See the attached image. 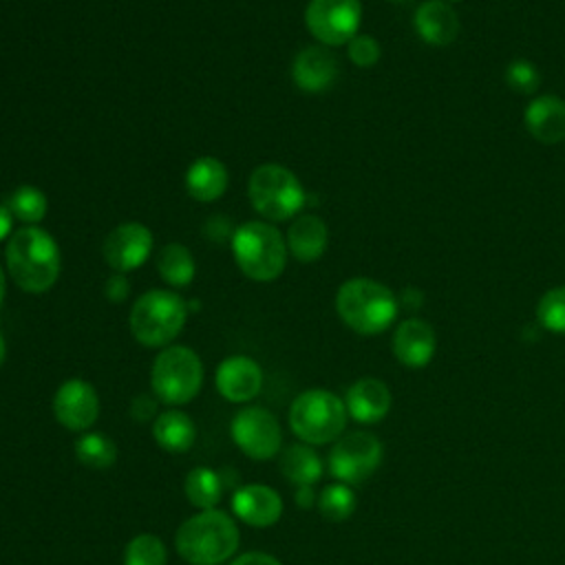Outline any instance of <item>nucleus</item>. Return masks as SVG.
<instances>
[{"label": "nucleus", "instance_id": "nucleus-13", "mask_svg": "<svg viewBox=\"0 0 565 565\" xmlns=\"http://www.w3.org/2000/svg\"><path fill=\"white\" fill-rule=\"evenodd\" d=\"M55 419L68 430H86L99 415V397L93 384L84 380H66L53 397Z\"/></svg>", "mask_w": 565, "mask_h": 565}, {"label": "nucleus", "instance_id": "nucleus-11", "mask_svg": "<svg viewBox=\"0 0 565 565\" xmlns=\"http://www.w3.org/2000/svg\"><path fill=\"white\" fill-rule=\"evenodd\" d=\"M234 444L252 459L267 461L271 459L282 444V433L278 419L260 408V406H245L232 417L230 426Z\"/></svg>", "mask_w": 565, "mask_h": 565}, {"label": "nucleus", "instance_id": "nucleus-37", "mask_svg": "<svg viewBox=\"0 0 565 565\" xmlns=\"http://www.w3.org/2000/svg\"><path fill=\"white\" fill-rule=\"evenodd\" d=\"M313 501H316L313 488H311V486H298V490H296V503H298L300 508H311Z\"/></svg>", "mask_w": 565, "mask_h": 565}, {"label": "nucleus", "instance_id": "nucleus-9", "mask_svg": "<svg viewBox=\"0 0 565 565\" xmlns=\"http://www.w3.org/2000/svg\"><path fill=\"white\" fill-rule=\"evenodd\" d=\"M382 461V444L373 433L355 430L340 437L329 452V472L347 486L369 479Z\"/></svg>", "mask_w": 565, "mask_h": 565}, {"label": "nucleus", "instance_id": "nucleus-10", "mask_svg": "<svg viewBox=\"0 0 565 565\" xmlns=\"http://www.w3.org/2000/svg\"><path fill=\"white\" fill-rule=\"evenodd\" d=\"M360 20V0H309L305 9V24L309 33L327 46L349 44L358 35Z\"/></svg>", "mask_w": 565, "mask_h": 565}, {"label": "nucleus", "instance_id": "nucleus-38", "mask_svg": "<svg viewBox=\"0 0 565 565\" xmlns=\"http://www.w3.org/2000/svg\"><path fill=\"white\" fill-rule=\"evenodd\" d=\"M11 223H13V214L9 212V207L4 203H0V241L9 236Z\"/></svg>", "mask_w": 565, "mask_h": 565}, {"label": "nucleus", "instance_id": "nucleus-26", "mask_svg": "<svg viewBox=\"0 0 565 565\" xmlns=\"http://www.w3.org/2000/svg\"><path fill=\"white\" fill-rule=\"evenodd\" d=\"M159 276L172 287H185L194 278V258L190 249L181 243L166 245L157 256Z\"/></svg>", "mask_w": 565, "mask_h": 565}, {"label": "nucleus", "instance_id": "nucleus-12", "mask_svg": "<svg viewBox=\"0 0 565 565\" xmlns=\"http://www.w3.org/2000/svg\"><path fill=\"white\" fill-rule=\"evenodd\" d=\"M152 249V232L137 221H128L117 225L104 238V260L113 271H130L146 263Z\"/></svg>", "mask_w": 565, "mask_h": 565}, {"label": "nucleus", "instance_id": "nucleus-18", "mask_svg": "<svg viewBox=\"0 0 565 565\" xmlns=\"http://www.w3.org/2000/svg\"><path fill=\"white\" fill-rule=\"evenodd\" d=\"M527 132L541 143L565 141V102L556 95L534 97L523 113Z\"/></svg>", "mask_w": 565, "mask_h": 565}, {"label": "nucleus", "instance_id": "nucleus-8", "mask_svg": "<svg viewBox=\"0 0 565 565\" xmlns=\"http://www.w3.org/2000/svg\"><path fill=\"white\" fill-rule=\"evenodd\" d=\"M154 395L172 406L196 397L203 384V364L188 347H166L152 364L150 373Z\"/></svg>", "mask_w": 565, "mask_h": 565}, {"label": "nucleus", "instance_id": "nucleus-39", "mask_svg": "<svg viewBox=\"0 0 565 565\" xmlns=\"http://www.w3.org/2000/svg\"><path fill=\"white\" fill-rule=\"evenodd\" d=\"M4 287H7V278H4V271H2V267H0V305H2V300H4Z\"/></svg>", "mask_w": 565, "mask_h": 565}, {"label": "nucleus", "instance_id": "nucleus-40", "mask_svg": "<svg viewBox=\"0 0 565 565\" xmlns=\"http://www.w3.org/2000/svg\"><path fill=\"white\" fill-rule=\"evenodd\" d=\"M4 355H7V344H4V338L0 333V364L4 362Z\"/></svg>", "mask_w": 565, "mask_h": 565}, {"label": "nucleus", "instance_id": "nucleus-27", "mask_svg": "<svg viewBox=\"0 0 565 565\" xmlns=\"http://www.w3.org/2000/svg\"><path fill=\"white\" fill-rule=\"evenodd\" d=\"M75 457L88 468H108L117 459V446L104 433H88L75 441Z\"/></svg>", "mask_w": 565, "mask_h": 565}, {"label": "nucleus", "instance_id": "nucleus-41", "mask_svg": "<svg viewBox=\"0 0 565 565\" xmlns=\"http://www.w3.org/2000/svg\"><path fill=\"white\" fill-rule=\"evenodd\" d=\"M444 2H457V0H444Z\"/></svg>", "mask_w": 565, "mask_h": 565}, {"label": "nucleus", "instance_id": "nucleus-22", "mask_svg": "<svg viewBox=\"0 0 565 565\" xmlns=\"http://www.w3.org/2000/svg\"><path fill=\"white\" fill-rule=\"evenodd\" d=\"M227 170L214 157H201L190 163L185 172V190L201 203L216 201L227 190Z\"/></svg>", "mask_w": 565, "mask_h": 565}, {"label": "nucleus", "instance_id": "nucleus-7", "mask_svg": "<svg viewBox=\"0 0 565 565\" xmlns=\"http://www.w3.org/2000/svg\"><path fill=\"white\" fill-rule=\"evenodd\" d=\"M247 194L252 207L267 221H287L305 205L298 177L280 163H263L249 174Z\"/></svg>", "mask_w": 565, "mask_h": 565}, {"label": "nucleus", "instance_id": "nucleus-29", "mask_svg": "<svg viewBox=\"0 0 565 565\" xmlns=\"http://www.w3.org/2000/svg\"><path fill=\"white\" fill-rule=\"evenodd\" d=\"M318 510L327 521H344L355 510V494L347 483H331L318 494Z\"/></svg>", "mask_w": 565, "mask_h": 565}, {"label": "nucleus", "instance_id": "nucleus-3", "mask_svg": "<svg viewBox=\"0 0 565 565\" xmlns=\"http://www.w3.org/2000/svg\"><path fill=\"white\" fill-rule=\"evenodd\" d=\"M335 311L342 322L362 335L386 331L397 316L395 294L371 278H351L335 294Z\"/></svg>", "mask_w": 565, "mask_h": 565}, {"label": "nucleus", "instance_id": "nucleus-17", "mask_svg": "<svg viewBox=\"0 0 565 565\" xmlns=\"http://www.w3.org/2000/svg\"><path fill=\"white\" fill-rule=\"evenodd\" d=\"M391 391L377 377H362L353 382L347 391L344 406L347 413L360 424H375L391 411Z\"/></svg>", "mask_w": 565, "mask_h": 565}, {"label": "nucleus", "instance_id": "nucleus-32", "mask_svg": "<svg viewBox=\"0 0 565 565\" xmlns=\"http://www.w3.org/2000/svg\"><path fill=\"white\" fill-rule=\"evenodd\" d=\"M505 82L516 93L532 95L539 88V84H541V75H539V71H536V66L532 62L514 60L505 68Z\"/></svg>", "mask_w": 565, "mask_h": 565}, {"label": "nucleus", "instance_id": "nucleus-23", "mask_svg": "<svg viewBox=\"0 0 565 565\" xmlns=\"http://www.w3.org/2000/svg\"><path fill=\"white\" fill-rule=\"evenodd\" d=\"M154 441L168 452H185L196 439V426L183 411H163L152 424Z\"/></svg>", "mask_w": 565, "mask_h": 565}, {"label": "nucleus", "instance_id": "nucleus-30", "mask_svg": "<svg viewBox=\"0 0 565 565\" xmlns=\"http://www.w3.org/2000/svg\"><path fill=\"white\" fill-rule=\"evenodd\" d=\"M166 545L154 534L135 536L124 552V565H166Z\"/></svg>", "mask_w": 565, "mask_h": 565}, {"label": "nucleus", "instance_id": "nucleus-34", "mask_svg": "<svg viewBox=\"0 0 565 565\" xmlns=\"http://www.w3.org/2000/svg\"><path fill=\"white\" fill-rule=\"evenodd\" d=\"M128 291H130V285H128V278L119 271H115L106 285H104V294L110 302H124L128 298Z\"/></svg>", "mask_w": 565, "mask_h": 565}, {"label": "nucleus", "instance_id": "nucleus-2", "mask_svg": "<svg viewBox=\"0 0 565 565\" xmlns=\"http://www.w3.org/2000/svg\"><path fill=\"white\" fill-rule=\"evenodd\" d=\"M241 534L223 510H201L181 523L174 536L177 552L190 565H218L238 547Z\"/></svg>", "mask_w": 565, "mask_h": 565}, {"label": "nucleus", "instance_id": "nucleus-24", "mask_svg": "<svg viewBox=\"0 0 565 565\" xmlns=\"http://www.w3.org/2000/svg\"><path fill=\"white\" fill-rule=\"evenodd\" d=\"M280 470L296 486H313L322 477V461L309 444H294L280 457Z\"/></svg>", "mask_w": 565, "mask_h": 565}, {"label": "nucleus", "instance_id": "nucleus-28", "mask_svg": "<svg viewBox=\"0 0 565 565\" xmlns=\"http://www.w3.org/2000/svg\"><path fill=\"white\" fill-rule=\"evenodd\" d=\"M9 212L24 221V223H38L44 218L46 214V196L44 192H40L38 188L33 185H20L15 188L9 196H7V203Z\"/></svg>", "mask_w": 565, "mask_h": 565}, {"label": "nucleus", "instance_id": "nucleus-5", "mask_svg": "<svg viewBox=\"0 0 565 565\" xmlns=\"http://www.w3.org/2000/svg\"><path fill=\"white\" fill-rule=\"evenodd\" d=\"M188 318L183 298L168 289H150L141 294L130 309V333L143 347H166L172 342Z\"/></svg>", "mask_w": 565, "mask_h": 565}, {"label": "nucleus", "instance_id": "nucleus-15", "mask_svg": "<svg viewBox=\"0 0 565 565\" xmlns=\"http://www.w3.org/2000/svg\"><path fill=\"white\" fill-rule=\"evenodd\" d=\"M234 514L254 527L274 525L282 514L280 494L263 483H247L232 494Z\"/></svg>", "mask_w": 565, "mask_h": 565}, {"label": "nucleus", "instance_id": "nucleus-4", "mask_svg": "<svg viewBox=\"0 0 565 565\" xmlns=\"http://www.w3.org/2000/svg\"><path fill=\"white\" fill-rule=\"evenodd\" d=\"M232 254L247 278L267 282L287 265V241L271 223L247 221L232 234Z\"/></svg>", "mask_w": 565, "mask_h": 565}, {"label": "nucleus", "instance_id": "nucleus-6", "mask_svg": "<svg viewBox=\"0 0 565 565\" xmlns=\"http://www.w3.org/2000/svg\"><path fill=\"white\" fill-rule=\"evenodd\" d=\"M347 415V406L335 393L309 388L294 399L289 408V426L300 441L322 446L342 435Z\"/></svg>", "mask_w": 565, "mask_h": 565}, {"label": "nucleus", "instance_id": "nucleus-42", "mask_svg": "<svg viewBox=\"0 0 565 565\" xmlns=\"http://www.w3.org/2000/svg\"><path fill=\"white\" fill-rule=\"evenodd\" d=\"M393 2H404V0H393Z\"/></svg>", "mask_w": 565, "mask_h": 565}, {"label": "nucleus", "instance_id": "nucleus-25", "mask_svg": "<svg viewBox=\"0 0 565 565\" xmlns=\"http://www.w3.org/2000/svg\"><path fill=\"white\" fill-rule=\"evenodd\" d=\"M188 501L199 510H212L223 497V481L221 475L212 468L199 466L188 472L183 483Z\"/></svg>", "mask_w": 565, "mask_h": 565}, {"label": "nucleus", "instance_id": "nucleus-20", "mask_svg": "<svg viewBox=\"0 0 565 565\" xmlns=\"http://www.w3.org/2000/svg\"><path fill=\"white\" fill-rule=\"evenodd\" d=\"M415 31L430 46H448L459 35V15L444 0H428L415 11Z\"/></svg>", "mask_w": 565, "mask_h": 565}, {"label": "nucleus", "instance_id": "nucleus-1", "mask_svg": "<svg viewBox=\"0 0 565 565\" xmlns=\"http://www.w3.org/2000/svg\"><path fill=\"white\" fill-rule=\"evenodd\" d=\"M4 258L13 282L29 294H42L51 289L62 267L55 238L38 225H24L15 230L7 243Z\"/></svg>", "mask_w": 565, "mask_h": 565}, {"label": "nucleus", "instance_id": "nucleus-14", "mask_svg": "<svg viewBox=\"0 0 565 565\" xmlns=\"http://www.w3.org/2000/svg\"><path fill=\"white\" fill-rule=\"evenodd\" d=\"M216 391L230 402H249L260 393L263 371L247 355H230L216 366Z\"/></svg>", "mask_w": 565, "mask_h": 565}, {"label": "nucleus", "instance_id": "nucleus-16", "mask_svg": "<svg viewBox=\"0 0 565 565\" xmlns=\"http://www.w3.org/2000/svg\"><path fill=\"white\" fill-rule=\"evenodd\" d=\"M437 349V335L426 320L408 318L393 333V353L408 369L426 366Z\"/></svg>", "mask_w": 565, "mask_h": 565}, {"label": "nucleus", "instance_id": "nucleus-35", "mask_svg": "<svg viewBox=\"0 0 565 565\" xmlns=\"http://www.w3.org/2000/svg\"><path fill=\"white\" fill-rule=\"evenodd\" d=\"M154 411H157V402H154V399H150L148 395H139V397H135V399H132L130 413H132V417H135V419H139V422H148V419L154 415Z\"/></svg>", "mask_w": 565, "mask_h": 565}, {"label": "nucleus", "instance_id": "nucleus-33", "mask_svg": "<svg viewBox=\"0 0 565 565\" xmlns=\"http://www.w3.org/2000/svg\"><path fill=\"white\" fill-rule=\"evenodd\" d=\"M347 53H349V60L355 64V66H362V68H369V66H375L382 51H380V44L375 38L371 35H355L349 44H347Z\"/></svg>", "mask_w": 565, "mask_h": 565}, {"label": "nucleus", "instance_id": "nucleus-19", "mask_svg": "<svg viewBox=\"0 0 565 565\" xmlns=\"http://www.w3.org/2000/svg\"><path fill=\"white\" fill-rule=\"evenodd\" d=\"M291 75L298 88L307 93H322L335 82L338 64L324 46H307L296 55Z\"/></svg>", "mask_w": 565, "mask_h": 565}, {"label": "nucleus", "instance_id": "nucleus-31", "mask_svg": "<svg viewBox=\"0 0 565 565\" xmlns=\"http://www.w3.org/2000/svg\"><path fill=\"white\" fill-rule=\"evenodd\" d=\"M536 318L547 331L565 333V285L552 287L541 296L536 305Z\"/></svg>", "mask_w": 565, "mask_h": 565}, {"label": "nucleus", "instance_id": "nucleus-36", "mask_svg": "<svg viewBox=\"0 0 565 565\" xmlns=\"http://www.w3.org/2000/svg\"><path fill=\"white\" fill-rule=\"evenodd\" d=\"M230 565H282V563L265 552H247V554H241L238 558H234Z\"/></svg>", "mask_w": 565, "mask_h": 565}, {"label": "nucleus", "instance_id": "nucleus-21", "mask_svg": "<svg viewBox=\"0 0 565 565\" xmlns=\"http://www.w3.org/2000/svg\"><path fill=\"white\" fill-rule=\"evenodd\" d=\"M287 249L300 263L318 260L329 243V230L324 221L316 214L298 216L287 230Z\"/></svg>", "mask_w": 565, "mask_h": 565}]
</instances>
